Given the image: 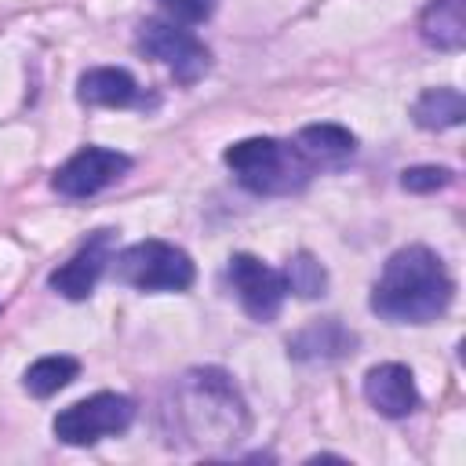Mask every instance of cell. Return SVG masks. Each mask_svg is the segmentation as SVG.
Instances as JSON below:
<instances>
[{"label": "cell", "mask_w": 466, "mask_h": 466, "mask_svg": "<svg viewBox=\"0 0 466 466\" xmlns=\"http://www.w3.org/2000/svg\"><path fill=\"white\" fill-rule=\"evenodd\" d=\"M364 400L386 419H408L419 408V390H415V379H411V371L404 364L386 360V364L368 368Z\"/></svg>", "instance_id": "obj_10"}, {"label": "cell", "mask_w": 466, "mask_h": 466, "mask_svg": "<svg viewBox=\"0 0 466 466\" xmlns=\"http://www.w3.org/2000/svg\"><path fill=\"white\" fill-rule=\"evenodd\" d=\"M419 36L437 51H459L466 44L462 0H433L419 18Z\"/></svg>", "instance_id": "obj_14"}, {"label": "cell", "mask_w": 466, "mask_h": 466, "mask_svg": "<svg viewBox=\"0 0 466 466\" xmlns=\"http://www.w3.org/2000/svg\"><path fill=\"white\" fill-rule=\"evenodd\" d=\"M451 178H455V171L444 164H415V167L400 171V186L408 193H437V189L451 186Z\"/></svg>", "instance_id": "obj_18"}, {"label": "cell", "mask_w": 466, "mask_h": 466, "mask_svg": "<svg viewBox=\"0 0 466 466\" xmlns=\"http://www.w3.org/2000/svg\"><path fill=\"white\" fill-rule=\"evenodd\" d=\"M127 167H131V157L127 153L106 149V146H84V149H76L55 171L51 186L62 197H69V200H84V197H95L98 189H106L109 182H116Z\"/></svg>", "instance_id": "obj_8"}, {"label": "cell", "mask_w": 466, "mask_h": 466, "mask_svg": "<svg viewBox=\"0 0 466 466\" xmlns=\"http://www.w3.org/2000/svg\"><path fill=\"white\" fill-rule=\"evenodd\" d=\"M295 146L313 167H342L357 153V138L342 124H306L295 135Z\"/></svg>", "instance_id": "obj_13"}, {"label": "cell", "mask_w": 466, "mask_h": 466, "mask_svg": "<svg viewBox=\"0 0 466 466\" xmlns=\"http://www.w3.org/2000/svg\"><path fill=\"white\" fill-rule=\"evenodd\" d=\"M411 116H415V124L426 127V131H448V127L462 124V116H466V98H462L459 87H430V91H422V95L415 98Z\"/></svg>", "instance_id": "obj_15"}, {"label": "cell", "mask_w": 466, "mask_h": 466, "mask_svg": "<svg viewBox=\"0 0 466 466\" xmlns=\"http://www.w3.org/2000/svg\"><path fill=\"white\" fill-rule=\"evenodd\" d=\"M116 280L138 291H186L197 277L193 258L167 240H138L113 262Z\"/></svg>", "instance_id": "obj_4"}, {"label": "cell", "mask_w": 466, "mask_h": 466, "mask_svg": "<svg viewBox=\"0 0 466 466\" xmlns=\"http://www.w3.org/2000/svg\"><path fill=\"white\" fill-rule=\"evenodd\" d=\"M357 350V335L328 317V320H313L309 328H302L299 335L288 339V357L291 360H302V364H331V360H342Z\"/></svg>", "instance_id": "obj_11"}, {"label": "cell", "mask_w": 466, "mask_h": 466, "mask_svg": "<svg viewBox=\"0 0 466 466\" xmlns=\"http://www.w3.org/2000/svg\"><path fill=\"white\" fill-rule=\"evenodd\" d=\"M175 18H182V22H204V18H211L215 15V7H218V0H160Z\"/></svg>", "instance_id": "obj_19"}, {"label": "cell", "mask_w": 466, "mask_h": 466, "mask_svg": "<svg viewBox=\"0 0 466 466\" xmlns=\"http://www.w3.org/2000/svg\"><path fill=\"white\" fill-rule=\"evenodd\" d=\"M164 422L171 441L178 437V444L186 448L222 451L244 441L248 408L222 368H189L167 393Z\"/></svg>", "instance_id": "obj_1"}, {"label": "cell", "mask_w": 466, "mask_h": 466, "mask_svg": "<svg viewBox=\"0 0 466 466\" xmlns=\"http://www.w3.org/2000/svg\"><path fill=\"white\" fill-rule=\"evenodd\" d=\"M135 419V400L124 397V393H95V397H84L69 408H62L51 422L55 437L62 444H73V448H87V444H98L102 437H113V433H124Z\"/></svg>", "instance_id": "obj_5"}, {"label": "cell", "mask_w": 466, "mask_h": 466, "mask_svg": "<svg viewBox=\"0 0 466 466\" xmlns=\"http://www.w3.org/2000/svg\"><path fill=\"white\" fill-rule=\"evenodd\" d=\"M226 167L237 175V182L258 197H284V193H299L317 167L302 157V149L295 142H280V138H240L222 153Z\"/></svg>", "instance_id": "obj_3"}, {"label": "cell", "mask_w": 466, "mask_h": 466, "mask_svg": "<svg viewBox=\"0 0 466 466\" xmlns=\"http://www.w3.org/2000/svg\"><path fill=\"white\" fill-rule=\"evenodd\" d=\"M135 44L142 55L157 58L178 84H197L211 69V51L182 25L164 18H146L135 33Z\"/></svg>", "instance_id": "obj_6"}, {"label": "cell", "mask_w": 466, "mask_h": 466, "mask_svg": "<svg viewBox=\"0 0 466 466\" xmlns=\"http://www.w3.org/2000/svg\"><path fill=\"white\" fill-rule=\"evenodd\" d=\"M76 375H80V360H76V357L51 353V357H40V360H33V364L25 368L22 386H25L33 397H51V393L66 390Z\"/></svg>", "instance_id": "obj_16"}, {"label": "cell", "mask_w": 466, "mask_h": 466, "mask_svg": "<svg viewBox=\"0 0 466 466\" xmlns=\"http://www.w3.org/2000/svg\"><path fill=\"white\" fill-rule=\"evenodd\" d=\"M451 295L455 280L441 255L426 244H408L386 258L368 306L390 324H430L451 306Z\"/></svg>", "instance_id": "obj_2"}, {"label": "cell", "mask_w": 466, "mask_h": 466, "mask_svg": "<svg viewBox=\"0 0 466 466\" xmlns=\"http://www.w3.org/2000/svg\"><path fill=\"white\" fill-rule=\"evenodd\" d=\"M226 277L237 288V299H240V306L251 320H262V324L277 320V313L284 306V295H288V284H284L280 269L266 266L262 258H255L248 251H237V255H229Z\"/></svg>", "instance_id": "obj_7"}, {"label": "cell", "mask_w": 466, "mask_h": 466, "mask_svg": "<svg viewBox=\"0 0 466 466\" xmlns=\"http://www.w3.org/2000/svg\"><path fill=\"white\" fill-rule=\"evenodd\" d=\"M109 262H113V229H95L87 237V244L47 277V284L58 295L80 302V299H87L95 291V284H98V277L106 273Z\"/></svg>", "instance_id": "obj_9"}, {"label": "cell", "mask_w": 466, "mask_h": 466, "mask_svg": "<svg viewBox=\"0 0 466 466\" xmlns=\"http://www.w3.org/2000/svg\"><path fill=\"white\" fill-rule=\"evenodd\" d=\"M284 284L288 291H295L299 299H320L328 291V269L309 255V251H299L288 258L284 266Z\"/></svg>", "instance_id": "obj_17"}, {"label": "cell", "mask_w": 466, "mask_h": 466, "mask_svg": "<svg viewBox=\"0 0 466 466\" xmlns=\"http://www.w3.org/2000/svg\"><path fill=\"white\" fill-rule=\"evenodd\" d=\"M76 98L84 106H109V109H124V106H135L142 102V87L135 84V76L127 69H116V66H98V69H87L76 84Z\"/></svg>", "instance_id": "obj_12"}]
</instances>
